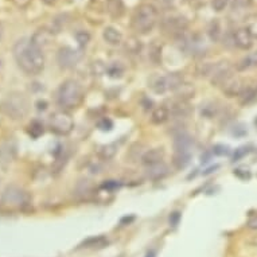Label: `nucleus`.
Instances as JSON below:
<instances>
[{"mask_svg": "<svg viewBox=\"0 0 257 257\" xmlns=\"http://www.w3.org/2000/svg\"><path fill=\"white\" fill-rule=\"evenodd\" d=\"M12 55L18 67L27 76H38L45 69L43 50L31 38H22L15 43Z\"/></svg>", "mask_w": 257, "mask_h": 257, "instance_id": "1", "label": "nucleus"}, {"mask_svg": "<svg viewBox=\"0 0 257 257\" xmlns=\"http://www.w3.org/2000/svg\"><path fill=\"white\" fill-rule=\"evenodd\" d=\"M84 88L76 80H65L57 89L55 100L62 110L77 109L84 101Z\"/></svg>", "mask_w": 257, "mask_h": 257, "instance_id": "2", "label": "nucleus"}, {"mask_svg": "<svg viewBox=\"0 0 257 257\" xmlns=\"http://www.w3.org/2000/svg\"><path fill=\"white\" fill-rule=\"evenodd\" d=\"M30 106L31 105H30L29 99L23 93L12 92L3 99L1 104H0V110L5 117L14 120V121H20V120L27 117Z\"/></svg>", "mask_w": 257, "mask_h": 257, "instance_id": "3", "label": "nucleus"}, {"mask_svg": "<svg viewBox=\"0 0 257 257\" xmlns=\"http://www.w3.org/2000/svg\"><path fill=\"white\" fill-rule=\"evenodd\" d=\"M159 20V11L154 4L143 3L135 10L132 15V29L138 34L146 35L155 29Z\"/></svg>", "mask_w": 257, "mask_h": 257, "instance_id": "4", "label": "nucleus"}, {"mask_svg": "<svg viewBox=\"0 0 257 257\" xmlns=\"http://www.w3.org/2000/svg\"><path fill=\"white\" fill-rule=\"evenodd\" d=\"M191 150H193V139L190 135L179 132L174 138V156H172V163L178 170H183L189 166L191 160Z\"/></svg>", "mask_w": 257, "mask_h": 257, "instance_id": "5", "label": "nucleus"}, {"mask_svg": "<svg viewBox=\"0 0 257 257\" xmlns=\"http://www.w3.org/2000/svg\"><path fill=\"white\" fill-rule=\"evenodd\" d=\"M183 84L185 78L181 73H168L166 76L155 77L150 86L156 95H164L170 92H176Z\"/></svg>", "mask_w": 257, "mask_h": 257, "instance_id": "6", "label": "nucleus"}, {"mask_svg": "<svg viewBox=\"0 0 257 257\" xmlns=\"http://www.w3.org/2000/svg\"><path fill=\"white\" fill-rule=\"evenodd\" d=\"M1 202L8 206L24 209V207H29L31 205V197H30L27 191L19 187V186L10 185L3 190Z\"/></svg>", "mask_w": 257, "mask_h": 257, "instance_id": "7", "label": "nucleus"}, {"mask_svg": "<svg viewBox=\"0 0 257 257\" xmlns=\"http://www.w3.org/2000/svg\"><path fill=\"white\" fill-rule=\"evenodd\" d=\"M49 125H50V129L55 135L66 136L74 128V120H73L72 114L69 113L67 110L59 109L50 114Z\"/></svg>", "mask_w": 257, "mask_h": 257, "instance_id": "8", "label": "nucleus"}, {"mask_svg": "<svg viewBox=\"0 0 257 257\" xmlns=\"http://www.w3.org/2000/svg\"><path fill=\"white\" fill-rule=\"evenodd\" d=\"M81 59V52L69 46H63L58 50L57 62L62 69H73Z\"/></svg>", "mask_w": 257, "mask_h": 257, "instance_id": "9", "label": "nucleus"}, {"mask_svg": "<svg viewBox=\"0 0 257 257\" xmlns=\"http://www.w3.org/2000/svg\"><path fill=\"white\" fill-rule=\"evenodd\" d=\"M162 27L166 33L171 34V35H182L189 27V22L181 15H172V16L163 19Z\"/></svg>", "mask_w": 257, "mask_h": 257, "instance_id": "10", "label": "nucleus"}, {"mask_svg": "<svg viewBox=\"0 0 257 257\" xmlns=\"http://www.w3.org/2000/svg\"><path fill=\"white\" fill-rule=\"evenodd\" d=\"M230 77H233L232 66L228 62H219V63H214L213 72L210 74V81L213 86H222Z\"/></svg>", "mask_w": 257, "mask_h": 257, "instance_id": "11", "label": "nucleus"}, {"mask_svg": "<svg viewBox=\"0 0 257 257\" xmlns=\"http://www.w3.org/2000/svg\"><path fill=\"white\" fill-rule=\"evenodd\" d=\"M167 108L170 110V116L175 117V119H186L193 112V106L189 104V101L182 100V99L171 101V105L167 106Z\"/></svg>", "mask_w": 257, "mask_h": 257, "instance_id": "12", "label": "nucleus"}, {"mask_svg": "<svg viewBox=\"0 0 257 257\" xmlns=\"http://www.w3.org/2000/svg\"><path fill=\"white\" fill-rule=\"evenodd\" d=\"M164 155H166V151H164V148L163 147L150 148V150H147V151L143 154V156H142V159H140V162H142V164L146 167L153 166V164L163 162Z\"/></svg>", "mask_w": 257, "mask_h": 257, "instance_id": "13", "label": "nucleus"}, {"mask_svg": "<svg viewBox=\"0 0 257 257\" xmlns=\"http://www.w3.org/2000/svg\"><path fill=\"white\" fill-rule=\"evenodd\" d=\"M233 42L241 50H249L253 46V37L245 27L237 29L233 34Z\"/></svg>", "mask_w": 257, "mask_h": 257, "instance_id": "14", "label": "nucleus"}, {"mask_svg": "<svg viewBox=\"0 0 257 257\" xmlns=\"http://www.w3.org/2000/svg\"><path fill=\"white\" fill-rule=\"evenodd\" d=\"M222 88V92L225 93V96L228 97H236V96H240L243 93V91L245 89L243 81L237 78V77H230L228 81L225 82L224 85L221 86Z\"/></svg>", "mask_w": 257, "mask_h": 257, "instance_id": "15", "label": "nucleus"}, {"mask_svg": "<svg viewBox=\"0 0 257 257\" xmlns=\"http://www.w3.org/2000/svg\"><path fill=\"white\" fill-rule=\"evenodd\" d=\"M170 174V168L164 162L156 163V164H153V166H148L146 168V176L151 181H159V179H163L166 178L167 175Z\"/></svg>", "mask_w": 257, "mask_h": 257, "instance_id": "16", "label": "nucleus"}, {"mask_svg": "<svg viewBox=\"0 0 257 257\" xmlns=\"http://www.w3.org/2000/svg\"><path fill=\"white\" fill-rule=\"evenodd\" d=\"M16 157V144L14 140H7L0 146V160L3 163L14 162Z\"/></svg>", "mask_w": 257, "mask_h": 257, "instance_id": "17", "label": "nucleus"}, {"mask_svg": "<svg viewBox=\"0 0 257 257\" xmlns=\"http://www.w3.org/2000/svg\"><path fill=\"white\" fill-rule=\"evenodd\" d=\"M170 110L166 105H159L156 108H154L153 113H151V123L155 125H162L166 121L170 120Z\"/></svg>", "mask_w": 257, "mask_h": 257, "instance_id": "18", "label": "nucleus"}, {"mask_svg": "<svg viewBox=\"0 0 257 257\" xmlns=\"http://www.w3.org/2000/svg\"><path fill=\"white\" fill-rule=\"evenodd\" d=\"M109 245V240L105 236H93V237L86 238L85 241L80 244V248L86 249H103V248Z\"/></svg>", "mask_w": 257, "mask_h": 257, "instance_id": "19", "label": "nucleus"}, {"mask_svg": "<svg viewBox=\"0 0 257 257\" xmlns=\"http://www.w3.org/2000/svg\"><path fill=\"white\" fill-rule=\"evenodd\" d=\"M103 38L110 46H119L123 42V34L114 27H105L103 31Z\"/></svg>", "mask_w": 257, "mask_h": 257, "instance_id": "20", "label": "nucleus"}, {"mask_svg": "<svg viewBox=\"0 0 257 257\" xmlns=\"http://www.w3.org/2000/svg\"><path fill=\"white\" fill-rule=\"evenodd\" d=\"M52 33L51 31H48V30H39L37 33L34 34L33 42L38 46V48L43 49V46H48L50 43V38H51Z\"/></svg>", "mask_w": 257, "mask_h": 257, "instance_id": "21", "label": "nucleus"}, {"mask_svg": "<svg viewBox=\"0 0 257 257\" xmlns=\"http://www.w3.org/2000/svg\"><path fill=\"white\" fill-rule=\"evenodd\" d=\"M116 154H117V144L116 143L105 144V146H101L100 150H99V156L105 162L113 159L116 156Z\"/></svg>", "mask_w": 257, "mask_h": 257, "instance_id": "22", "label": "nucleus"}, {"mask_svg": "<svg viewBox=\"0 0 257 257\" xmlns=\"http://www.w3.org/2000/svg\"><path fill=\"white\" fill-rule=\"evenodd\" d=\"M148 57H150V59H151L155 65L162 63V46H160L159 43H156V41H154L153 45L150 46Z\"/></svg>", "mask_w": 257, "mask_h": 257, "instance_id": "23", "label": "nucleus"}, {"mask_svg": "<svg viewBox=\"0 0 257 257\" xmlns=\"http://www.w3.org/2000/svg\"><path fill=\"white\" fill-rule=\"evenodd\" d=\"M256 96H257V92L252 88H245L243 91V93L238 96L240 97V103L243 105H248L253 103V101L256 100Z\"/></svg>", "mask_w": 257, "mask_h": 257, "instance_id": "24", "label": "nucleus"}, {"mask_svg": "<svg viewBox=\"0 0 257 257\" xmlns=\"http://www.w3.org/2000/svg\"><path fill=\"white\" fill-rule=\"evenodd\" d=\"M222 35V31H221V24H219L218 19H214L209 26V37L213 42H218L219 38Z\"/></svg>", "mask_w": 257, "mask_h": 257, "instance_id": "25", "label": "nucleus"}, {"mask_svg": "<svg viewBox=\"0 0 257 257\" xmlns=\"http://www.w3.org/2000/svg\"><path fill=\"white\" fill-rule=\"evenodd\" d=\"M74 38H76L80 49H84L88 46V43L91 42V34L88 33V31H85V30H80V31H77L76 33Z\"/></svg>", "mask_w": 257, "mask_h": 257, "instance_id": "26", "label": "nucleus"}, {"mask_svg": "<svg viewBox=\"0 0 257 257\" xmlns=\"http://www.w3.org/2000/svg\"><path fill=\"white\" fill-rule=\"evenodd\" d=\"M245 29L249 31L253 38H257V14L248 16L247 22H245Z\"/></svg>", "mask_w": 257, "mask_h": 257, "instance_id": "27", "label": "nucleus"}, {"mask_svg": "<svg viewBox=\"0 0 257 257\" xmlns=\"http://www.w3.org/2000/svg\"><path fill=\"white\" fill-rule=\"evenodd\" d=\"M125 49L131 54H138L140 51V49H142V43H140L138 38H129L127 43H125Z\"/></svg>", "mask_w": 257, "mask_h": 257, "instance_id": "28", "label": "nucleus"}, {"mask_svg": "<svg viewBox=\"0 0 257 257\" xmlns=\"http://www.w3.org/2000/svg\"><path fill=\"white\" fill-rule=\"evenodd\" d=\"M43 132H45V129H43L42 123H39V121H33V123L30 124L29 134L31 135L34 139L39 138L41 135H43Z\"/></svg>", "mask_w": 257, "mask_h": 257, "instance_id": "29", "label": "nucleus"}, {"mask_svg": "<svg viewBox=\"0 0 257 257\" xmlns=\"http://www.w3.org/2000/svg\"><path fill=\"white\" fill-rule=\"evenodd\" d=\"M106 73H108L109 77H112V78H120V77H123L124 69L120 66L119 63H113V65H110V66L106 69Z\"/></svg>", "mask_w": 257, "mask_h": 257, "instance_id": "30", "label": "nucleus"}, {"mask_svg": "<svg viewBox=\"0 0 257 257\" xmlns=\"http://www.w3.org/2000/svg\"><path fill=\"white\" fill-rule=\"evenodd\" d=\"M213 154L217 156H225V155L230 154V148L228 146H224V144H217L213 147Z\"/></svg>", "mask_w": 257, "mask_h": 257, "instance_id": "31", "label": "nucleus"}, {"mask_svg": "<svg viewBox=\"0 0 257 257\" xmlns=\"http://www.w3.org/2000/svg\"><path fill=\"white\" fill-rule=\"evenodd\" d=\"M228 3L229 0H213V1H211V7H213V10L217 11V12H221V11L226 8Z\"/></svg>", "mask_w": 257, "mask_h": 257, "instance_id": "32", "label": "nucleus"}, {"mask_svg": "<svg viewBox=\"0 0 257 257\" xmlns=\"http://www.w3.org/2000/svg\"><path fill=\"white\" fill-rule=\"evenodd\" d=\"M249 148L248 147H241V148H238V150H236V153H234L233 155V162H238L240 159H243L245 155H248L249 154Z\"/></svg>", "mask_w": 257, "mask_h": 257, "instance_id": "33", "label": "nucleus"}, {"mask_svg": "<svg viewBox=\"0 0 257 257\" xmlns=\"http://www.w3.org/2000/svg\"><path fill=\"white\" fill-rule=\"evenodd\" d=\"M112 4H116L117 7H123V4H121V1H120V0H117V3H116V0H109V5H112ZM114 8H116V7H114ZM123 10H124V8H117V12H114L116 10H112V7H109L110 15H112V16H114V18L117 16V14H119V16L123 14Z\"/></svg>", "mask_w": 257, "mask_h": 257, "instance_id": "34", "label": "nucleus"}, {"mask_svg": "<svg viewBox=\"0 0 257 257\" xmlns=\"http://www.w3.org/2000/svg\"><path fill=\"white\" fill-rule=\"evenodd\" d=\"M179 221H181V214H179L178 211H175V213H172V214L170 215V225H171L172 228L178 226Z\"/></svg>", "mask_w": 257, "mask_h": 257, "instance_id": "35", "label": "nucleus"}, {"mask_svg": "<svg viewBox=\"0 0 257 257\" xmlns=\"http://www.w3.org/2000/svg\"><path fill=\"white\" fill-rule=\"evenodd\" d=\"M247 226L248 229H251V230H257V214L249 217V219H248L247 222Z\"/></svg>", "mask_w": 257, "mask_h": 257, "instance_id": "36", "label": "nucleus"}, {"mask_svg": "<svg viewBox=\"0 0 257 257\" xmlns=\"http://www.w3.org/2000/svg\"><path fill=\"white\" fill-rule=\"evenodd\" d=\"M99 127H100L103 131H110V129H112V127H113V124H112V121H110V120L104 119L100 124H99Z\"/></svg>", "mask_w": 257, "mask_h": 257, "instance_id": "37", "label": "nucleus"}, {"mask_svg": "<svg viewBox=\"0 0 257 257\" xmlns=\"http://www.w3.org/2000/svg\"><path fill=\"white\" fill-rule=\"evenodd\" d=\"M11 1H12L16 7H19V8H26V7L31 3V0H11Z\"/></svg>", "mask_w": 257, "mask_h": 257, "instance_id": "38", "label": "nucleus"}, {"mask_svg": "<svg viewBox=\"0 0 257 257\" xmlns=\"http://www.w3.org/2000/svg\"><path fill=\"white\" fill-rule=\"evenodd\" d=\"M117 187H119V183L116 181H108L106 183L103 185V189H106V190H114Z\"/></svg>", "mask_w": 257, "mask_h": 257, "instance_id": "39", "label": "nucleus"}, {"mask_svg": "<svg viewBox=\"0 0 257 257\" xmlns=\"http://www.w3.org/2000/svg\"><path fill=\"white\" fill-rule=\"evenodd\" d=\"M37 105H38V106H37V108H38L39 110L41 109H46V108H48V103H46V101H38V103H37Z\"/></svg>", "mask_w": 257, "mask_h": 257, "instance_id": "40", "label": "nucleus"}, {"mask_svg": "<svg viewBox=\"0 0 257 257\" xmlns=\"http://www.w3.org/2000/svg\"><path fill=\"white\" fill-rule=\"evenodd\" d=\"M42 3H45L46 5H54L55 3H57L58 0H41Z\"/></svg>", "mask_w": 257, "mask_h": 257, "instance_id": "41", "label": "nucleus"}, {"mask_svg": "<svg viewBox=\"0 0 257 257\" xmlns=\"http://www.w3.org/2000/svg\"><path fill=\"white\" fill-rule=\"evenodd\" d=\"M3 33H4V29H3V24L0 23V41L3 38Z\"/></svg>", "mask_w": 257, "mask_h": 257, "instance_id": "42", "label": "nucleus"}, {"mask_svg": "<svg viewBox=\"0 0 257 257\" xmlns=\"http://www.w3.org/2000/svg\"><path fill=\"white\" fill-rule=\"evenodd\" d=\"M146 257H155V252H153V251H151V252H148L147 256Z\"/></svg>", "mask_w": 257, "mask_h": 257, "instance_id": "43", "label": "nucleus"}]
</instances>
